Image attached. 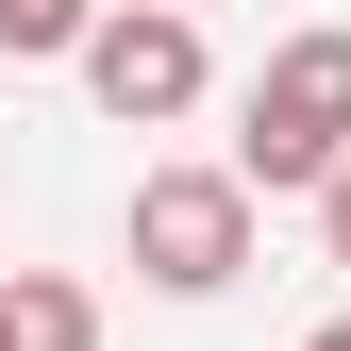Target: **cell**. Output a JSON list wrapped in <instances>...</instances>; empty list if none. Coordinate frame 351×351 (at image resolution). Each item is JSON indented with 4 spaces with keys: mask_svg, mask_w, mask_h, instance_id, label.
<instances>
[{
    "mask_svg": "<svg viewBox=\"0 0 351 351\" xmlns=\"http://www.w3.org/2000/svg\"><path fill=\"white\" fill-rule=\"evenodd\" d=\"M318 251L351 268V151H335V184H318Z\"/></svg>",
    "mask_w": 351,
    "mask_h": 351,
    "instance_id": "obj_6",
    "label": "cell"
},
{
    "mask_svg": "<svg viewBox=\"0 0 351 351\" xmlns=\"http://www.w3.org/2000/svg\"><path fill=\"white\" fill-rule=\"evenodd\" d=\"M318 351H351V318H335V335H318Z\"/></svg>",
    "mask_w": 351,
    "mask_h": 351,
    "instance_id": "obj_7",
    "label": "cell"
},
{
    "mask_svg": "<svg viewBox=\"0 0 351 351\" xmlns=\"http://www.w3.org/2000/svg\"><path fill=\"white\" fill-rule=\"evenodd\" d=\"M84 101H101L117 134L201 117V0H117V17L84 34Z\"/></svg>",
    "mask_w": 351,
    "mask_h": 351,
    "instance_id": "obj_3",
    "label": "cell"
},
{
    "mask_svg": "<svg viewBox=\"0 0 351 351\" xmlns=\"http://www.w3.org/2000/svg\"><path fill=\"white\" fill-rule=\"evenodd\" d=\"M251 201H268V184H251L234 151H217V167H151V184H134V268L167 301H217L251 268Z\"/></svg>",
    "mask_w": 351,
    "mask_h": 351,
    "instance_id": "obj_2",
    "label": "cell"
},
{
    "mask_svg": "<svg viewBox=\"0 0 351 351\" xmlns=\"http://www.w3.org/2000/svg\"><path fill=\"white\" fill-rule=\"evenodd\" d=\"M0 351H101V301H84L67 268H17L0 285Z\"/></svg>",
    "mask_w": 351,
    "mask_h": 351,
    "instance_id": "obj_4",
    "label": "cell"
},
{
    "mask_svg": "<svg viewBox=\"0 0 351 351\" xmlns=\"http://www.w3.org/2000/svg\"><path fill=\"white\" fill-rule=\"evenodd\" d=\"M234 117H251V134H234L251 184H268V201H285V184L318 201V184H335V151H351V34H285V51L251 67V101H234Z\"/></svg>",
    "mask_w": 351,
    "mask_h": 351,
    "instance_id": "obj_1",
    "label": "cell"
},
{
    "mask_svg": "<svg viewBox=\"0 0 351 351\" xmlns=\"http://www.w3.org/2000/svg\"><path fill=\"white\" fill-rule=\"evenodd\" d=\"M101 0H0V51H84Z\"/></svg>",
    "mask_w": 351,
    "mask_h": 351,
    "instance_id": "obj_5",
    "label": "cell"
}]
</instances>
